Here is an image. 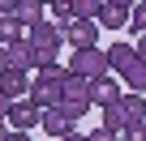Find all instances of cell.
Instances as JSON below:
<instances>
[{
	"mask_svg": "<svg viewBox=\"0 0 146 141\" xmlns=\"http://www.w3.org/2000/svg\"><path fill=\"white\" fill-rule=\"evenodd\" d=\"M9 107H13V103H9L5 94H0V120H5V115H9Z\"/></svg>",
	"mask_w": 146,
	"mask_h": 141,
	"instance_id": "7402d4cb",
	"label": "cell"
},
{
	"mask_svg": "<svg viewBox=\"0 0 146 141\" xmlns=\"http://www.w3.org/2000/svg\"><path fill=\"white\" fill-rule=\"evenodd\" d=\"M17 39H26L22 26H17L13 17H0V47H9V43H17Z\"/></svg>",
	"mask_w": 146,
	"mask_h": 141,
	"instance_id": "2e32d148",
	"label": "cell"
},
{
	"mask_svg": "<svg viewBox=\"0 0 146 141\" xmlns=\"http://www.w3.org/2000/svg\"><path fill=\"white\" fill-rule=\"evenodd\" d=\"M95 26H108V30H120V26H129V5H103Z\"/></svg>",
	"mask_w": 146,
	"mask_h": 141,
	"instance_id": "7c38bea8",
	"label": "cell"
},
{
	"mask_svg": "<svg viewBox=\"0 0 146 141\" xmlns=\"http://www.w3.org/2000/svg\"><path fill=\"white\" fill-rule=\"evenodd\" d=\"M64 73H69V77H82V81H99V77H108L103 47H82V51H73L69 64H64Z\"/></svg>",
	"mask_w": 146,
	"mask_h": 141,
	"instance_id": "7a4b0ae2",
	"label": "cell"
},
{
	"mask_svg": "<svg viewBox=\"0 0 146 141\" xmlns=\"http://www.w3.org/2000/svg\"><path fill=\"white\" fill-rule=\"evenodd\" d=\"M120 77H125V86H133L129 94H146V64H142V60H133Z\"/></svg>",
	"mask_w": 146,
	"mask_h": 141,
	"instance_id": "5bb4252c",
	"label": "cell"
},
{
	"mask_svg": "<svg viewBox=\"0 0 146 141\" xmlns=\"http://www.w3.org/2000/svg\"><path fill=\"white\" fill-rule=\"evenodd\" d=\"M103 60H108V73H125L137 56H133L129 43H112V47H103Z\"/></svg>",
	"mask_w": 146,
	"mask_h": 141,
	"instance_id": "30bf717a",
	"label": "cell"
},
{
	"mask_svg": "<svg viewBox=\"0 0 146 141\" xmlns=\"http://www.w3.org/2000/svg\"><path fill=\"white\" fill-rule=\"evenodd\" d=\"M120 111H125L129 124H146V98H142V94H129V90H125V94H120Z\"/></svg>",
	"mask_w": 146,
	"mask_h": 141,
	"instance_id": "4fadbf2b",
	"label": "cell"
},
{
	"mask_svg": "<svg viewBox=\"0 0 146 141\" xmlns=\"http://www.w3.org/2000/svg\"><path fill=\"white\" fill-rule=\"evenodd\" d=\"M64 39L73 43V51L99 47V26H95V22H69V26H64Z\"/></svg>",
	"mask_w": 146,
	"mask_h": 141,
	"instance_id": "52a82bcc",
	"label": "cell"
},
{
	"mask_svg": "<svg viewBox=\"0 0 146 141\" xmlns=\"http://www.w3.org/2000/svg\"><path fill=\"white\" fill-rule=\"evenodd\" d=\"M142 98H146V94H142Z\"/></svg>",
	"mask_w": 146,
	"mask_h": 141,
	"instance_id": "484cf974",
	"label": "cell"
},
{
	"mask_svg": "<svg viewBox=\"0 0 146 141\" xmlns=\"http://www.w3.org/2000/svg\"><path fill=\"white\" fill-rule=\"evenodd\" d=\"M120 141H146V124H129L120 132Z\"/></svg>",
	"mask_w": 146,
	"mask_h": 141,
	"instance_id": "d6986e66",
	"label": "cell"
},
{
	"mask_svg": "<svg viewBox=\"0 0 146 141\" xmlns=\"http://www.w3.org/2000/svg\"><path fill=\"white\" fill-rule=\"evenodd\" d=\"M5 124H9V132H30L35 124H43V111H39L30 98H22V103H13V107H9Z\"/></svg>",
	"mask_w": 146,
	"mask_h": 141,
	"instance_id": "277c9868",
	"label": "cell"
},
{
	"mask_svg": "<svg viewBox=\"0 0 146 141\" xmlns=\"http://www.w3.org/2000/svg\"><path fill=\"white\" fill-rule=\"evenodd\" d=\"M129 22H133V34L142 39V34H146V0H137V5H129Z\"/></svg>",
	"mask_w": 146,
	"mask_h": 141,
	"instance_id": "ac0fdd59",
	"label": "cell"
},
{
	"mask_svg": "<svg viewBox=\"0 0 146 141\" xmlns=\"http://www.w3.org/2000/svg\"><path fill=\"white\" fill-rule=\"evenodd\" d=\"M30 68H39V51H35L26 39L0 47V73H26V77H30Z\"/></svg>",
	"mask_w": 146,
	"mask_h": 141,
	"instance_id": "3957f363",
	"label": "cell"
},
{
	"mask_svg": "<svg viewBox=\"0 0 146 141\" xmlns=\"http://www.w3.org/2000/svg\"><path fill=\"white\" fill-rule=\"evenodd\" d=\"M9 141H35L30 132H9Z\"/></svg>",
	"mask_w": 146,
	"mask_h": 141,
	"instance_id": "603a6c76",
	"label": "cell"
},
{
	"mask_svg": "<svg viewBox=\"0 0 146 141\" xmlns=\"http://www.w3.org/2000/svg\"><path fill=\"white\" fill-rule=\"evenodd\" d=\"M52 17H56V30L64 34V26L73 22V5H69V0H56V5H52Z\"/></svg>",
	"mask_w": 146,
	"mask_h": 141,
	"instance_id": "e0dca14e",
	"label": "cell"
},
{
	"mask_svg": "<svg viewBox=\"0 0 146 141\" xmlns=\"http://www.w3.org/2000/svg\"><path fill=\"white\" fill-rule=\"evenodd\" d=\"M133 56H137V60H142V64H146V34H142V39H137V43H133Z\"/></svg>",
	"mask_w": 146,
	"mask_h": 141,
	"instance_id": "44dd1931",
	"label": "cell"
},
{
	"mask_svg": "<svg viewBox=\"0 0 146 141\" xmlns=\"http://www.w3.org/2000/svg\"><path fill=\"white\" fill-rule=\"evenodd\" d=\"M99 128H103V132H116V137L129 128V120H125L120 103H112V107H99Z\"/></svg>",
	"mask_w": 146,
	"mask_h": 141,
	"instance_id": "8fae6325",
	"label": "cell"
},
{
	"mask_svg": "<svg viewBox=\"0 0 146 141\" xmlns=\"http://www.w3.org/2000/svg\"><path fill=\"white\" fill-rule=\"evenodd\" d=\"M86 94H90V107H95V103H99V107H112V103H120V94H125V86H120V81H116V77L108 73V77H99V81H90V90H86Z\"/></svg>",
	"mask_w": 146,
	"mask_h": 141,
	"instance_id": "8992f818",
	"label": "cell"
},
{
	"mask_svg": "<svg viewBox=\"0 0 146 141\" xmlns=\"http://www.w3.org/2000/svg\"><path fill=\"white\" fill-rule=\"evenodd\" d=\"M60 141H86V137H82V132H73V137H60Z\"/></svg>",
	"mask_w": 146,
	"mask_h": 141,
	"instance_id": "d4e9b609",
	"label": "cell"
},
{
	"mask_svg": "<svg viewBox=\"0 0 146 141\" xmlns=\"http://www.w3.org/2000/svg\"><path fill=\"white\" fill-rule=\"evenodd\" d=\"M43 128L60 141V137H73V132H78V120H73L69 111H60V107H56V111H43Z\"/></svg>",
	"mask_w": 146,
	"mask_h": 141,
	"instance_id": "9c48e42d",
	"label": "cell"
},
{
	"mask_svg": "<svg viewBox=\"0 0 146 141\" xmlns=\"http://www.w3.org/2000/svg\"><path fill=\"white\" fill-rule=\"evenodd\" d=\"M86 141H120V137H116V132H103V128H95V132H90Z\"/></svg>",
	"mask_w": 146,
	"mask_h": 141,
	"instance_id": "ffe728a7",
	"label": "cell"
},
{
	"mask_svg": "<svg viewBox=\"0 0 146 141\" xmlns=\"http://www.w3.org/2000/svg\"><path fill=\"white\" fill-rule=\"evenodd\" d=\"M0 94H5L9 103L30 98V77H26V73H0Z\"/></svg>",
	"mask_w": 146,
	"mask_h": 141,
	"instance_id": "ba28073f",
	"label": "cell"
},
{
	"mask_svg": "<svg viewBox=\"0 0 146 141\" xmlns=\"http://www.w3.org/2000/svg\"><path fill=\"white\" fill-rule=\"evenodd\" d=\"M26 43H30L35 51H60L64 34L56 30V22H47V17H43V22H35V26H30V39H26Z\"/></svg>",
	"mask_w": 146,
	"mask_h": 141,
	"instance_id": "5b68a950",
	"label": "cell"
},
{
	"mask_svg": "<svg viewBox=\"0 0 146 141\" xmlns=\"http://www.w3.org/2000/svg\"><path fill=\"white\" fill-rule=\"evenodd\" d=\"M64 64H52V68H43V73L30 81V103L39 107V111H56L60 107V86H64Z\"/></svg>",
	"mask_w": 146,
	"mask_h": 141,
	"instance_id": "6da1fadb",
	"label": "cell"
},
{
	"mask_svg": "<svg viewBox=\"0 0 146 141\" xmlns=\"http://www.w3.org/2000/svg\"><path fill=\"white\" fill-rule=\"evenodd\" d=\"M0 141H9V124L5 120H0Z\"/></svg>",
	"mask_w": 146,
	"mask_h": 141,
	"instance_id": "cb8c5ba5",
	"label": "cell"
},
{
	"mask_svg": "<svg viewBox=\"0 0 146 141\" xmlns=\"http://www.w3.org/2000/svg\"><path fill=\"white\" fill-rule=\"evenodd\" d=\"M69 5H73V22H99L103 0H69Z\"/></svg>",
	"mask_w": 146,
	"mask_h": 141,
	"instance_id": "9a60e30c",
	"label": "cell"
}]
</instances>
